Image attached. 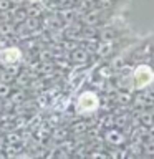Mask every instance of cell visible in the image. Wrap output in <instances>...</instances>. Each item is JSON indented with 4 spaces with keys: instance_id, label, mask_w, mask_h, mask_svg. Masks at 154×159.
<instances>
[{
    "instance_id": "obj_18",
    "label": "cell",
    "mask_w": 154,
    "mask_h": 159,
    "mask_svg": "<svg viewBox=\"0 0 154 159\" xmlns=\"http://www.w3.org/2000/svg\"><path fill=\"white\" fill-rule=\"evenodd\" d=\"M147 136H149V139H154V124H151L147 128Z\"/></svg>"
},
{
    "instance_id": "obj_8",
    "label": "cell",
    "mask_w": 154,
    "mask_h": 159,
    "mask_svg": "<svg viewBox=\"0 0 154 159\" xmlns=\"http://www.w3.org/2000/svg\"><path fill=\"white\" fill-rule=\"evenodd\" d=\"M139 121H141L143 126L149 128L151 124H154V114H152V113H149V111H144V113L139 114Z\"/></svg>"
},
{
    "instance_id": "obj_20",
    "label": "cell",
    "mask_w": 154,
    "mask_h": 159,
    "mask_svg": "<svg viewBox=\"0 0 154 159\" xmlns=\"http://www.w3.org/2000/svg\"><path fill=\"white\" fill-rule=\"evenodd\" d=\"M27 2H30V3H42L43 0H27Z\"/></svg>"
},
{
    "instance_id": "obj_15",
    "label": "cell",
    "mask_w": 154,
    "mask_h": 159,
    "mask_svg": "<svg viewBox=\"0 0 154 159\" xmlns=\"http://www.w3.org/2000/svg\"><path fill=\"white\" fill-rule=\"evenodd\" d=\"M10 93V86H8V83H2L0 81V96H7V94Z\"/></svg>"
},
{
    "instance_id": "obj_13",
    "label": "cell",
    "mask_w": 154,
    "mask_h": 159,
    "mask_svg": "<svg viewBox=\"0 0 154 159\" xmlns=\"http://www.w3.org/2000/svg\"><path fill=\"white\" fill-rule=\"evenodd\" d=\"M0 33H2V35H10V33H13L12 25H8V23H2V25H0Z\"/></svg>"
},
{
    "instance_id": "obj_4",
    "label": "cell",
    "mask_w": 154,
    "mask_h": 159,
    "mask_svg": "<svg viewBox=\"0 0 154 159\" xmlns=\"http://www.w3.org/2000/svg\"><path fill=\"white\" fill-rule=\"evenodd\" d=\"M106 141H108L109 144L119 146V144H123V143H124V136L118 131V129H109V131L106 133Z\"/></svg>"
},
{
    "instance_id": "obj_12",
    "label": "cell",
    "mask_w": 154,
    "mask_h": 159,
    "mask_svg": "<svg viewBox=\"0 0 154 159\" xmlns=\"http://www.w3.org/2000/svg\"><path fill=\"white\" fill-rule=\"evenodd\" d=\"M114 37H116L114 30H104V32H101V40L103 42H113Z\"/></svg>"
},
{
    "instance_id": "obj_7",
    "label": "cell",
    "mask_w": 154,
    "mask_h": 159,
    "mask_svg": "<svg viewBox=\"0 0 154 159\" xmlns=\"http://www.w3.org/2000/svg\"><path fill=\"white\" fill-rule=\"evenodd\" d=\"M98 55L99 57H108L113 53V42H101V45L98 47Z\"/></svg>"
},
{
    "instance_id": "obj_17",
    "label": "cell",
    "mask_w": 154,
    "mask_h": 159,
    "mask_svg": "<svg viewBox=\"0 0 154 159\" xmlns=\"http://www.w3.org/2000/svg\"><path fill=\"white\" fill-rule=\"evenodd\" d=\"M84 129H86V124H84V123H79V124H76V126L73 128V131L79 133V131H84Z\"/></svg>"
},
{
    "instance_id": "obj_19",
    "label": "cell",
    "mask_w": 154,
    "mask_h": 159,
    "mask_svg": "<svg viewBox=\"0 0 154 159\" xmlns=\"http://www.w3.org/2000/svg\"><path fill=\"white\" fill-rule=\"evenodd\" d=\"M12 3H15V5H22L23 2H27V0H10Z\"/></svg>"
},
{
    "instance_id": "obj_6",
    "label": "cell",
    "mask_w": 154,
    "mask_h": 159,
    "mask_svg": "<svg viewBox=\"0 0 154 159\" xmlns=\"http://www.w3.org/2000/svg\"><path fill=\"white\" fill-rule=\"evenodd\" d=\"M84 22L88 25H96L99 22V8L98 10H89L84 13Z\"/></svg>"
},
{
    "instance_id": "obj_14",
    "label": "cell",
    "mask_w": 154,
    "mask_h": 159,
    "mask_svg": "<svg viewBox=\"0 0 154 159\" xmlns=\"http://www.w3.org/2000/svg\"><path fill=\"white\" fill-rule=\"evenodd\" d=\"M144 151L147 154H154V139H149L147 143H144Z\"/></svg>"
},
{
    "instance_id": "obj_1",
    "label": "cell",
    "mask_w": 154,
    "mask_h": 159,
    "mask_svg": "<svg viewBox=\"0 0 154 159\" xmlns=\"http://www.w3.org/2000/svg\"><path fill=\"white\" fill-rule=\"evenodd\" d=\"M98 108H99V98L94 91H84L78 96V101H76L78 113L89 114V113H94Z\"/></svg>"
},
{
    "instance_id": "obj_11",
    "label": "cell",
    "mask_w": 154,
    "mask_h": 159,
    "mask_svg": "<svg viewBox=\"0 0 154 159\" xmlns=\"http://www.w3.org/2000/svg\"><path fill=\"white\" fill-rule=\"evenodd\" d=\"M94 5H96V8H99V10H108L114 5V0H96Z\"/></svg>"
},
{
    "instance_id": "obj_9",
    "label": "cell",
    "mask_w": 154,
    "mask_h": 159,
    "mask_svg": "<svg viewBox=\"0 0 154 159\" xmlns=\"http://www.w3.org/2000/svg\"><path fill=\"white\" fill-rule=\"evenodd\" d=\"M40 13H42V10H40L38 3H30L28 7H27V15H28V17L38 18V15H40Z\"/></svg>"
},
{
    "instance_id": "obj_3",
    "label": "cell",
    "mask_w": 154,
    "mask_h": 159,
    "mask_svg": "<svg viewBox=\"0 0 154 159\" xmlns=\"http://www.w3.org/2000/svg\"><path fill=\"white\" fill-rule=\"evenodd\" d=\"M22 60V50L17 47H5L0 52V65L3 66H13Z\"/></svg>"
},
{
    "instance_id": "obj_10",
    "label": "cell",
    "mask_w": 154,
    "mask_h": 159,
    "mask_svg": "<svg viewBox=\"0 0 154 159\" xmlns=\"http://www.w3.org/2000/svg\"><path fill=\"white\" fill-rule=\"evenodd\" d=\"M27 17V8H18L17 12H13V22H25Z\"/></svg>"
},
{
    "instance_id": "obj_16",
    "label": "cell",
    "mask_w": 154,
    "mask_h": 159,
    "mask_svg": "<svg viewBox=\"0 0 154 159\" xmlns=\"http://www.w3.org/2000/svg\"><path fill=\"white\" fill-rule=\"evenodd\" d=\"M10 5H12V2H10V0H0V10H2V12L8 10Z\"/></svg>"
},
{
    "instance_id": "obj_2",
    "label": "cell",
    "mask_w": 154,
    "mask_h": 159,
    "mask_svg": "<svg viewBox=\"0 0 154 159\" xmlns=\"http://www.w3.org/2000/svg\"><path fill=\"white\" fill-rule=\"evenodd\" d=\"M152 81H154V70L149 65H141V66H138L134 70V73H133L134 88H138V89L147 88Z\"/></svg>"
},
{
    "instance_id": "obj_5",
    "label": "cell",
    "mask_w": 154,
    "mask_h": 159,
    "mask_svg": "<svg viewBox=\"0 0 154 159\" xmlns=\"http://www.w3.org/2000/svg\"><path fill=\"white\" fill-rule=\"evenodd\" d=\"M71 58H73V61H76V63H84L88 60V52L83 48H76V50H73Z\"/></svg>"
}]
</instances>
